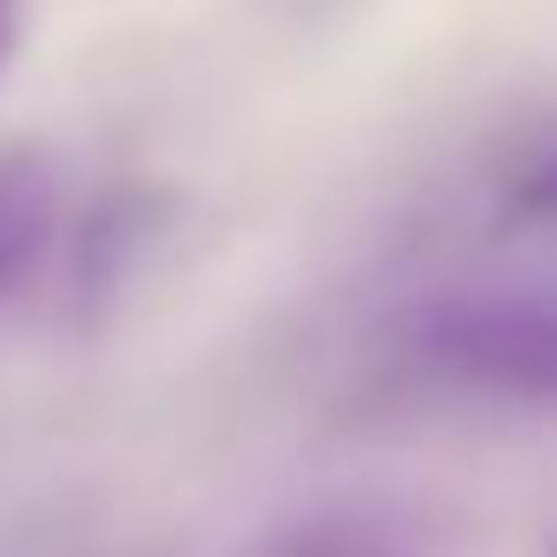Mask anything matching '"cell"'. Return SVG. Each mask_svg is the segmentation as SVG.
Listing matches in <instances>:
<instances>
[{"label":"cell","instance_id":"cell-1","mask_svg":"<svg viewBox=\"0 0 557 557\" xmlns=\"http://www.w3.org/2000/svg\"><path fill=\"white\" fill-rule=\"evenodd\" d=\"M412 367L511 397V405H557V290H443L405 313Z\"/></svg>","mask_w":557,"mask_h":557},{"label":"cell","instance_id":"cell-2","mask_svg":"<svg viewBox=\"0 0 557 557\" xmlns=\"http://www.w3.org/2000/svg\"><path fill=\"white\" fill-rule=\"evenodd\" d=\"M169 207L176 199L161 184H115L108 199H92L70 222V237H62V283H70V313L77 321H100L123 298V283L153 260V245L169 230Z\"/></svg>","mask_w":557,"mask_h":557},{"label":"cell","instance_id":"cell-3","mask_svg":"<svg viewBox=\"0 0 557 557\" xmlns=\"http://www.w3.org/2000/svg\"><path fill=\"white\" fill-rule=\"evenodd\" d=\"M62 237V169L47 153H9L0 161V298L32 283Z\"/></svg>","mask_w":557,"mask_h":557},{"label":"cell","instance_id":"cell-4","mask_svg":"<svg viewBox=\"0 0 557 557\" xmlns=\"http://www.w3.org/2000/svg\"><path fill=\"white\" fill-rule=\"evenodd\" d=\"M268 557H405L382 527H359V519H313L298 534H283Z\"/></svg>","mask_w":557,"mask_h":557},{"label":"cell","instance_id":"cell-5","mask_svg":"<svg viewBox=\"0 0 557 557\" xmlns=\"http://www.w3.org/2000/svg\"><path fill=\"white\" fill-rule=\"evenodd\" d=\"M504 222L519 230H557V153H542L534 169H519L504 184Z\"/></svg>","mask_w":557,"mask_h":557},{"label":"cell","instance_id":"cell-6","mask_svg":"<svg viewBox=\"0 0 557 557\" xmlns=\"http://www.w3.org/2000/svg\"><path fill=\"white\" fill-rule=\"evenodd\" d=\"M16 47H24V0H0V70L16 62Z\"/></svg>","mask_w":557,"mask_h":557}]
</instances>
